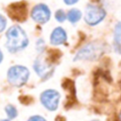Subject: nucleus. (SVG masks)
<instances>
[{
	"label": "nucleus",
	"instance_id": "f257e3e1",
	"mask_svg": "<svg viewBox=\"0 0 121 121\" xmlns=\"http://www.w3.org/2000/svg\"><path fill=\"white\" fill-rule=\"evenodd\" d=\"M28 43L26 32L19 26H13L7 31V48L9 52L15 53L24 49Z\"/></svg>",
	"mask_w": 121,
	"mask_h": 121
},
{
	"label": "nucleus",
	"instance_id": "f03ea898",
	"mask_svg": "<svg viewBox=\"0 0 121 121\" xmlns=\"http://www.w3.org/2000/svg\"><path fill=\"white\" fill-rule=\"evenodd\" d=\"M105 43L99 41L92 42L83 47H81L76 56L74 57V60H95L98 59L105 52Z\"/></svg>",
	"mask_w": 121,
	"mask_h": 121
},
{
	"label": "nucleus",
	"instance_id": "7ed1b4c3",
	"mask_svg": "<svg viewBox=\"0 0 121 121\" xmlns=\"http://www.w3.org/2000/svg\"><path fill=\"white\" fill-rule=\"evenodd\" d=\"M29 77V71L26 67L22 65H15L9 68L8 71V80L9 82L16 87L24 85Z\"/></svg>",
	"mask_w": 121,
	"mask_h": 121
},
{
	"label": "nucleus",
	"instance_id": "20e7f679",
	"mask_svg": "<svg viewBox=\"0 0 121 121\" xmlns=\"http://www.w3.org/2000/svg\"><path fill=\"white\" fill-rule=\"evenodd\" d=\"M106 16V11L103 8L90 4L86 7L84 13V20L89 26H95L99 24Z\"/></svg>",
	"mask_w": 121,
	"mask_h": 121
},
{
	"label": "nucleus",
	"instance_id": "39448f33",
	"mask_svg": "<svg viewBox=\"0 0 121 121\" xmlns=\"http://www.w3.org/2000/svg\"><path fill=\"white\" fill-rule=\"evenodd\" d=\"M34 70L37 73V75L43 78L46 79L48 78H50L54 72V66L52 63H50L45 58H43V56H40L36 59V60L34 61Z\"/></svg>",
	"mask_w": 121,
	"mask_h": 121
},
{
	"label": "nucleus",
	"instance_id": "423d86ee",
	"mask_svg": "<svg viewBox=\"0 0 121 121\" xmlns=\"http://www.w3.org/2000/svg\"><path fill=\"white\" fill-rule=\"evenodd\" d=\"M60 99V95L56 90H46L41 95V102L42 104L49 111L57 110L59 106V102Z\"/></svg>",
	"mask_w": 121,
	"mask_h": 121
},
{
	"label": "nucleus",
	"instance_id": "0eeeda50",
	"mask_svg": "<svg viewBox=\"0 0 121 121\" xmlns=\"http://www.w3.org/2000/svg\"><path fill=\"white\" fill-rule=\"evenodd\" d=\"M50 9L44 4H38L36 5L31 10V17L32 19L39 23V24H45L50 19Z\"/></svg>",
	"mask_w": 121,
	"mask_h": 121
},
{
	"label": "nucleus",
	"instance_id": "6e6552de",
	"mask_svg": "<svg viewBox=\"0 0 121 121\" xmlns=\"http://www.w3.org/2000/svg\"><path fill=\"white\" fill-rule=\"evenodd\" d=\"M9 16L16 21H23L26 16V6L25 3H14L9 7Z\"/></svg>",
	"mask_w": 121,
	"mask_h": 121
},
{
	"label": "nucleus",
	"instance_id": "1a4fd4ad",
	"mask_svg": "<svg viewBox=\"0 0 121 121\" xmlns=\"http://www.w3.org/2000/svg\"><path fill=\"white\" fill-rule=\"evenodd\" d=\"M66 40H67V34L65 30L60 26L56 27L50 35V43L53 45L62 44L66 42Z\"/></svg>",
	"mask_w": 121,
	"mask_h": 121
},
{
	"label": "nucleus",
	"instance_id": "9d476101",
	"mask_svg": "<svg viewBox=\"0 0 121 121\" xmlns=\"http://www.w3.org/2000/svg\"><path fill=\"white\" fill-rule=\"evenodd\" d=\"M113 46L114 50L121 54V22H118L113 29Z\"/></svg>",
	"mask_w": 121,
	"mask_h": 121
},
{
	"label": "nucleus",
	"instance_id": "9b49d317",
	"mask_svg": "<svg viewBox=\"0 0 121 121\" xmlns=\"http://www.w3.org/2000/svg\"><path fill=\"white\" fill-rule=\"evenodd\" d=\"M81 11L78 9H71L67 13V19L70 23L75 24L81 18Z\"/></svg>",
	"mask_w": 121,
	"mask_h": 121
},
{
	"label": "nucleus",
	"instance_id": "f8f14e48",
	"mask_svg": "<svg viewBox=\"0 0 121 121\" xmlns=\"http://www.w3.org/2000/svg\"><path fill=\"white\" fill-rule=\"evenodd\" d=\"M5 111H6L7 115L9 116V119H13V118H15V117L17 116V110H16V108H15L14 106H12V105H8V106H6Z\"/></svg>",
	"mask_w": 121,
	"mask_h": 121
},
{
	"label": "nucleus",
	"instance_id": "ddd939ff",
	"mask_svg": "<svg viewBox=\"0 0 121 121\" xmlns=\"http://www.w3.org/2000/svg\"><path fill=\"white\" fill-rule=\"evenodd\" d=\"M55 18H56V20H57L58 22L62 23V22H64L65 19L67 18V14H65V12H64L62 9H59V10H57L56 13H55Z\"/></svg>",
	"mask_w": 121,
	"mask_h": 121
},
{
	"label": "nucleus",
	"instance_id": "4468645a",
	"mask_svg": "<svg viewBox=\"0 0 121 121\" xmlns=\"http://www.w3.org/2000/svg\"><path fill=\"white\" fill-rule=\"evenodd\" d=\"M36 44H37V50L39 51V52H43V49L45 48V43H44V41L43 40V39H39L38 41H37V43H36Z\"/></svg>",
	"mask_w": 121,
	"mask_h": 121
},
{
	"label": "nucleus",
	"instance_id": "2eb2a0df",
	"mask_svg": "<svg viewBox=\"0 0 121 121\" xmlns=\"http://www.w3.org/2000/svg\"><path fill=\"white\" fill-rule=\"evenodd\" d=\"M6 25H7V23H6V19L0 14V32H2V31L5 29Z\"/></svg>",
	"mask_w": 121,
	"mask_h": 121
},
{
	"label": "nucleus",
	"instance_id": "dca6fc26",
	"mask_svg": "<svg viewBox=\"0 0 121 121\" xmlns=\"http://www.w3.org/2000/svg\"><path fill=\"white\" fill-rule=\"evenodd\" d=\"M28 121H46V120L40 115H34V116H31L28 119Z\"/></svg>",
	"mask_w": 121,
	"mask_h": 121
},
{
	"label": "nucleus",
	"instance_id": "f3484780",
	"mask_svg": "<svg viewBox=\"0 0 121 121\" xmlns=\"http://www.w3.org/2000/svg\"><path fill=\"white\" fill-rule=\"evenodd\" d=\"M64 1V3L66 4V5H74V4H76L78 0H63Z\"/></svg>",
	"mask_w": 121,
	"mask_h": 121
},
{
	"label": "nucleus",
	"instance_id": "a211bd4d",
	"mask_svg": "<svg viewBox=\"0 0 121 121\" xmlns=\"http://www.w3.org/2000/svg\"><path fill=\"white\" fill-rule=\"evenodd\" d=\"M2 60H3V54H2V52H1V50H0V62L2 61Z\"/></svg>",
	"mask_w": 121,
	"mask_h": 121
},
{
	"label": "nucleus",
	"instance_id": "6ab92c4d",
	"mask_svg": "<svg viewBox=\"0 0 121 121\" xmlns=\"http://www.w3.org/2000/svg\"><path fill=\"white\" fill-rule=\"evenodd\" d=\"M0 121H9V120H8V119H2V120H0Z\"/></svg>",
	"mask_w": 121,
	"mask_h": 121
},
{
	"label": "nucleus",
	"instance_id": "aec40b11",
	"mask_svg": "<svg viewBox=\"0 0 121 121\" xmlns=\"http://www.w3.org/2000/svg\"><path fill=\"white\" fill-rule=\"evenodd\" d=\"M119 121H121V112H120V114H119Z\"/></svg>",
	"mask_w": 121,
	"mask_h": 121
},
{
	"label": "nucleus",
	"instance_id": "412c9836",
	"mask_svg": "<svg viewBox=\"0 0 121 121\" xmlns=\"http://www.w3.org/2000/svg\"><path fill=\"white\" fill-rule=\"evenodd\" d=\"M94 121H97V120H94Z\"/></svg>",
	"mask_w": 121,
	"mask_h": 121
}]
</instances>
